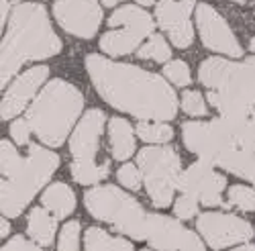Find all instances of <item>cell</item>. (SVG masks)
Here are the masks:
<instances>
[{
  "mask_svg": "<svg viewBox=\"0 0 255 251\" xmlns=\"http://www.w3.org/2000/svg\"><path fill=\"white\" fill-rule=\"evenodd\" d=\"M229 202L245 213H255V190L249 186L235 184L229 188Z\"/></svg>",
  "mask_w": 255,
  "mask_h": 251,
  "instance_id": "26",
  "label": "cell"
},
{
  "mask_svg": "<svg viewBox=\"0 0 255 251\" xmlns=\"http://www.w3.org/2000/svg\"><path fill=\"white\" fill-rule=\"evenodd\" d=\"M117 178H119V182L125 186V188H129V190H139L141 188V180H143V174H141V170H139V165L135 167V165H131V163H125L121 170L117 172Z\"/></svg>",
  "mask_w": 255,
  "mask_h": 251,
  "instance_id": "30",
  "label": "cell"
},
{
  "mask_svg": "<svg viewBox=\"0 0 255 251\" xmlns=\"http://www.w3.org/2000/svg\"><path fill=\"white\" fill-rule=\"evenodd\" d=\"M223 170H229L231 174H235L239 178L249 180L251 184H255V149L253 147H245V145H237L235 149H231L229 155L221 161Z\"/></svg>",
  "mask_w": 255,
  "mask_h": 251,
  "instance_id": "21",
  "label": "cell"
},
{
  "mask_svg": "<svg viewBox=\"0 0 255 251\" xmlns=\"http://www.w3.org/2000/svg\"><path fill=\"white\" fill-rule=\"evenodd\" d=\"M47 76H49V68L47 66L31 68L23 76H18L10 84L8 92L2 98V111H0L2 121H8V119L16 117L20 111H23L29 104V100L33 98V94L37 92V88L47 80Z\"/></svg>",
  "mask_w": 255,
  "mask_h": 251,
  "instance_id": "16",
  "label": "cell"
},
{
  "mask_svg": "<svg viewBox=\"0 0 255 251\" xmlns=\"http://www.w3.org/2000/svg\"><path fill=\"white\" fill-rule=\"evenodd\" d=\"M227 186L225 176L217 174L212 163L200 159L192 163L184 174H180L178 188L184 194L194 196L198 202L206 206H219L223 204V190Z\"/></svg>",
  "mask_w": 255,
  "mask_h": 251,
  "instance_id": "12",
  "label": "cell"
},
{
  "mask_svg": "<svg viewBox=\"0 0 255 251\" xmlns=\"http://www.w3.org/2000/svg\"><path fill=\"white\" fill-rule=\"evenodd\" d=\"M137 57L141 59H153L157 64H167L169 57H172V51H169L165 39L161 35H151L149 41L137 49Z\"/></svg>",
  "mask_w": 255,
  "mask_h": 251,
  "instance_id": "24",
  "label": "cell"
},
{
  "mask_svg": "<svg viewBox=\"0 0 255 251\" xmlns=\"http://www.w3.org/2000/svg\"><path fill=\"white\" fill-rule=\"evenodd\" d=\"M145 35L133 27H121V31L104 33L100 39V49L106 55H129L139 49V43Z\"/></svg>",
  "mask_w": 255,
  "mask_h": 251,
  "instance_id": "17",
  "label": "cell"
},
{
  "mask_svg": "<svg viewBox=\"0 0 255 251\" xmlns=\"http://www.w3.org/2000/svg\"><path fill=\"white\" fill-rule=\"evenodd\" d=\"M84 109V96L66 80H51L27 111L33 133L49 147L66 143L72 125Z\"/></svg>",
  "mask_w": 255,
  "mask_h": 251,
  "instance_id": "5",
  "label": "cell"
},
{
  "mask_svg": "<svg viewBox=\"0 0 255 251\" xmlns=\"http://www.w3.org/2000/svg\"><path fill=\"white\" fill-rule=\"evenodd\" d=\"M88 213L104 223H111L117 231L129 235L135 241H143L147 235V215L143 206L117 186H96L84 194Z\"/></svg>",
  "mask_w": 255,
  "mask_h": 251,
  "instance_id": "6",
  "label": "cell"
},
{
  "mask_svg": "<svg viewBox=\"0 0 255 251\" xmlns=\"http://www.w3.org/2000/svg\"><path fill=\"white\" fill-rule=\"evenodd\" d=\"M109 141H111V153L115 159H129L135 153V131L125 119H111L109 125Z\"/></svg>",
  "mask_w": 255,
  "mask_h": 251,
  "instance_id": "18",
  "label": "cell"
},
{
  "mask_svg": "<svg viewBox=\"0 0 255 251\" xmlns=\"http://www.w3.org/2000/svg\"><path fill=\"white\" fill-rule=\"evenodd\" d=\"M53 16L66 33L90 39L102 23V8L98 0H55Z\"/></svg>",
  "mask_w": 255,
  "mask_h": 251,
  "instance_id": "11",
  "label": "cell"
},
{
  "mask_svg": "<svg viewBox=\"0 0 255 251\" xmlns=\"http://www.w3.org/2000/svg\"><path fill=\"white\" fill-rule=\"evenodd\" d=\"M59 51L61 41L51 29L47 10L33 2L16 4L8 18V31L2 39V64H0L2 88L23 64L53 57Z\"/></svg>",
  "mask_w": 255,
  "mask_h": 251,
  "instance_id": "2",
  "label": "cell"
},
{
  "mask_svg": "<svg viewBox=\"0 0 255 251\" xmlns=\"http://www.w3.org/2000/svg\"><path fill=\"white\" fill-rule=\"evenodd\" d=\"M182 109L190 117H204L206 115V102L198 90H186L182 94Z\"/></svg>",
  "mask_w": 255,
  "mask_h": 251,
  "instance_id": "28",
  "label": "cell"
},
{
  "mask_svg": "<svg viewBox=\"0 0 255 251\" xmlns=\"http://www.w3.org/2000/svg\"><path fill=\"white\" fill-rule=\"evenodd\" d=\"M31 133H33V127H31V123L27 119H18L10 125V137L14 139L16 145H27Z\"/></svg>",
  "mask_w": 255,
  "mask_h": 251,
  "instance_id": "32",
  "label": "cell"
},
{
  "mask_svg": "<svg viewBox=\"0 0 255 251\" xmlns=\"http://www.w3.org/2000/svg\"><path fill=\"white\" fill-rule=\"evenodd\" d=\"M137 165L143 174L147 194L151 202L165 208L174 200V190L180 180V157L172 147H145L137 155Z\"/></svg>",
  "mask_w": 255,
  "mask_h": 251,
  "instance_id": "8",
  "label": "cell"
},
{
  "mask_svg": "<svg viewBox=\"0 0 255 251\" xmlns=\"http://www.w3.org/2000/svg\"><path fill=\"white\" fill-rule=\"evenodd\" d=\"M163 76L174 84L178 88H184L192 82V76H190V68L188 64H184L182 59H174V61H167L165 68H163Z\"/></svg>",
  "mask_w": 255,
  "mask_h": 251,
  "instance_id": "27",
  "label": "cell"
},
{
  "mask_svg": "<svg viewBox=\"0 0 255 251\" xmlns=\"http://www.w3.org/2000/svg\"><path fill=\"white\" fill-rule=\"evenodd\" d=\"M104 127V113L90 109L70 139L72 149V176L78 184H96L109 176V163H96L98 141Z\"/></svg>",
  "mask_w": 255,
  "mask_h": 251,
  "instance_id": "7",
  "label": "cell"
},
{
  "mask_svg": "<svg viewBox=\"0 0 255 251\" xmlns=\"http://www.w3.org/2000/svg\"><path fill=\"white\" fill-rule=\"evenodd\" d=\"M249 47H251V51H255V37L251 39V43H249Z\"/></svg>",
  "mask_w": 255,
  "mask_h": 251,
  "instance_id": "39",
  "label": "cell"
},
{
  "mask_svg": "<svg viewBox=\"0 0 255 251\" xmlns=\"http://www.w3.org/2000/svg\"><path fill=\"white\" fill-rule=\"evenodd\" d=\"M10 2H14V4H20V0H10Z\"/></svg>",
  "mask_w": 255,
  "mask_h": 251,
  "instance_id": "40",
  "label": "cell"
},
{
  "mask_svg": "<svg viewBox=\"0 0 255 251\" xmlns=\"http://www.w3.org/2000/svg\"><path fill=\"white\" fill-rule=\"evenodd\" d=\"M137 135L147 143H167L174 137V129L167 123H139Z\"/></svg>",
  "mask_w": 255,
  "mask_h": 251,
  "instance_id": "25",
  "label": "cell"
},
{
  "mask_svg": "<svg viewBox=\"0 0 255 251\" xmlns=\"http://www.w3.org/2000/svg\"><path fill=\"white\" fill-rule=\"evenodd\" d=\"M57 247L59 249H70V251L80 247V223L78 221H70V223L63 225Z\"/></svg>",
  "mask_w": 255,
  "mask_h": 251,
  "instance_id": "29",
  "label": "cell"
},
{
  "mask_svg": "<svg viewBox=\"0 0 255 251\" xmlns=\"http://www.w3.org/2000/svg\"><path fill=\"white\" fill-rule=\"evenodd\" d=\"M174 213H176L178 219H184V221L196 217V213H198V200H196L194 196L182 192V196H180V198L176 200V204H174Z\"/></svg>",
  "mask_w": 255,
  "mask_h": 251,
  "instance_id": "31",
  "label": "cell"
},
{
  "mask_svg": "<svg viewBox=\"0 0 255 251\" xmlns=\"http://www.w3.org/2000/svg\"><path fill=\"white\" fill-rule=\"evenodd\" d=\"M55 215H51L45 206H37L29 213V221H27V233L33 241H37L39 245H51L53 243V235L57 223L53 219Z\"/></svg>",
  "mask_w": 255,
  "mask_h": 251,
  "instance_id": "20",
  "label": "cell"
},
{
  "mask_svg": "<svg viewBox=\"0 0 255 251\" xmlns=\"http://www.w3.org/2000/svg\"><path fill=\"white\" fill-rule=\"evenodd\" d=\"M198 78L210 88L208 102L221 117L249 119L255 109V57L241 64L210 57L202 61Z\"/></svg>",
  "mask_w": 255,
  "mask_h": 251,
  "instance_id": "4",
  "label": "cell"
},
{
  "mask_svg": "<svg viewBox=\"0 0 255 251\" xmlns=\"http://www.w3.org/2000/svg\"><path fill=\"white\" fill-rule=\"evenodd\" d=\"M84 247L86 249H133V243L127 241V239H121V237H113L109 235L106 231H102V229L98 227H92L86 231V235H84Z\"/></svg>",
  "mask_w": 255,
  "mask_h": 251,
  "instance_id": "23",
  "label": "cell"
},
{
  "mask_svg": "<svg viewBox=\"0 0 255 251\" xmlns=\"http://www.w3.org/2000/svg\"><path fill=\"white\" fill-rule=\"evenodd\" d=\"M2 194L0 208L4 217H18L33 200V196L43 188L59 165L57 153L31 145L27 157H20L14 145L2 141Z\"/></svg>",
  "mask_w": 255,
  "mask_h": 251,
  "instance_id": "3",
  "label": "cell"
},
{
  "mask_svg": "<svg viewBox=\"0 0 255 251\" xmlns=\"http://www.w3.org/2000/svg\"><path fill=\"white\" fill-rule=\"evenodd\" d=\"M233 2H245V0H233Z\"/></svg>",
  "mask_w": 255,
  "mask_h": 251,
  "instance_id": "41",
  "label": "cell"
},
{
  "mask_svg": "<svg viewBox=\"0 0 255 251\" xmlns=\"http://www.w3.org/2000/svg\"><path fill=\"white\" fill-rule=\"evenodd\" d=\"M196 23L202 37V43L217 53H225L231 57H241L243 47L227 25V20L212 8L210 4H198L196 6Z\"/></svg>",
  "mask_w": 255,
  "mask_h": 251,
  "instance_id": "13",
  "label": "cell"
},
{
  "mask_svg": "<svg viewBox=\"0 0 255 251\" xmlns=\"http://www.w3.org/2000/svg\"><path fill=\"white\" fill-rule=\"evenodd\" d=\"M137 2H139L141 6H151V4H153V0H137Z\"/></svg>",
  "mask_w": 255,
  "mask_h": 251,
  "instance_id": "38",
  "label": "cell"
},
{
  "mask_svg": "<svg viewBox=\"0 0 255 251\" xmlns=\"http://www.w3.org/2000/svg\"><path fill=\"white\" fill-rule=\"evenodd\" d=\"M194 4V0H159L155 6L157 25L180 49L190 47L194 41V31L190 25V14H192Z\"/></svg>",
  "mask_w": 255,
  "mask_h": 251,
  "instance_id": "14",
  "label": "cell"
},
{
  "mask_svg": "<svg viewBox=\"0 0 255 251\" xmlns=\"http://www.w3.org/2000/svg\"><path fill=\"white\" fill-rule=\"evenodd\" d=\"M0 6H2V10H0V18H2V27H4V20L8 18V10H10V2L8 0H0Z\"/></svg>",
  "mask_w": 255,
  "mask_h": 251,
  "instance_id": "35",
  "label": "cell"
},
{
  "mask_svg": "<svg viewBox=\"0 0 255 251\" xmlns=\"http://www.w3.org/2000/svg\"><path fill=\"white\" fill-rule=\"evenodd\" d=\"M182 137H184V145L190 151L212 165H221V161L229 155V151L239 145L237 133L233 131V127L223 117L208 123L202 121L184 123Z\"/></svg>",
  "mask_w": 255,
  "mask_h": 251,
  "instance_id": "9",
  "label": "cell"
},
{
  "mask_svg": "<svg viewBox=\"0 0 255 251\" xmlns=\"http://www.w3.org/2000/svg\"><path fill=\"white\" fill-rule=\"evenodd\" d=\"M121 0H102V4L104 6H115V4H119Z\"/></svg>",
  "mask_w": 255,
  "mask_h": 251,
  "instance_id": "37",
  "label": "cell"
},
{
  "mask_svg": "<svg viewBox=\"0 0 255 251\" xmlns=\"http://www.w3.org/2000/svg\"><path fill=\"white\" fill-rule=\"evenodd\" d=\"M84 64L96 92L111 107L143 121H172L176 117V92L161 76L94 53Z\"/></svg>",
  "mask_w": 255,
  "mask_h": 251,
  "instance_id": "1",
  "label": "cell"
},
{
  "mask_svg": "<svg viewBox=\"0 0 255 251\" xmlns=\"http://www.w3.org/2000/svg\"><path fill=\"white\" fill-rule=\"evenodd\" d=\"M8 233H10V225H8V221H4V219H2V225H0V235L6 237Z\"/></svg>",
  "mask_w": 255,
  "mask_h": 251,
  "instance_id": "36",
  "label": "cell"
},
{
  "mask_svg": "<svg viewBox=\"0 0 255 251\" xmlns=\"http://www.w3.org/2000/svg\"><path fill=\"white\" fill-rule=\"evenodd\" d=\"M37 241H27L25 237H14V239H10L4 247H2V251H14V249H25V251H33V249H37Z\"/></svg>",
  "mask_w": 255,
  "mask_h": 251,
  "instance_id": "34",
  "label": "cell"
},
{
  "mask_svg": "<svg viewBox=\"0 0 255 251\" xmlns=\"http://www.w3.org/2000/svg\"><path fill=\"white\" fill-rule=\"evenodd\" d=\"M196 227L212 249L237 247L253 237V227L247 221L227 213H204L198 217Z\"/></svg>",
  "mask_w": 255,
  "mask_h": 251,
  "instance_id": "10",
  "label": "cell"
},
{
  "mask_svg": "<svg viewBox=\"0 0 255 251\" xmlns=\"http://www.w3.org/2000/svg\"><path fill=\"white\" fill-rule=\"evenodd\" d=\"M237 139H239L241 145H245V147H253L255 149V115H251L245 121V125L241 127V131L237 135Z\"/></svg>",
  "mask_w": 255,
  "mask_h": 251,
  "instance_id": "33",
  "label": "cell"
},
{
  "mask_svg": "<svg viewBox=\"0 0 255 251\" xmlns=\"http://www.w3.org/2000/svg\"><path fill=\"white\" fill-rule=\"evenodd\" d=\"M109 25L111 27H133L137 31H141L145 37L147 35H153V20L151 14L145 12L139 6H123L119 10H115L109 18Z\"/></svg>",
  "mask_w": 255,
  "mask_h": 251,
  "instance_id": "22",
  "label": "cell"
},
{
  "mask_svg": "<svg viewBox=\"0 0 255 251\" xmlns=\"http://www.w3.org/2000/svg\"><path fill=\"white\" fill-rule=\"evenodd\" d=\"M145 241L153 249H202L198 235L184 229L176 219L163 215H149Z\"/></svg>",
  "mask_w": 255,
  "mask_h": 251,
  "instance_id": "15",
  "label": "cell"
},
{
  "mask_svg": "<svg viewBox=\"0 0 255 251\" xmlns=\"http://www.w3.org/2000/svg\"><path fill=\"white\" fill-rule=\"evenodd\" d=\"M43 206L51 215H55L57 219H63L76 211V194L70 186H66L63 182H55L51 184L47 190L43 192V198H41Z\"/></svg>",
  "mask_w": 255,
  "mask_h": 251,
  "instance_id": "19",
  "label": "cell"
}]
</instances>
